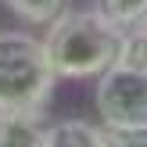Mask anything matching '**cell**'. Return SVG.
<instances>
[{"instance_id": "cell-3", "label": "cell", "mask_w": 147, "mask_h": 147, "mask_svg": "<svg viewBox=\"0 0 147 147\" xmlns=\"http://www.w3.org/2000/svg\"><path fill=\"white\" fill-rule=\"evenodd\" d=\"M93 111L104 129H147V72L129 61L97 76Z\"/></svg>"}, {"instance_id": "cell-2", "label": "cell", "mask_w": 147, "mask_h": 147, "mask_svg": "<svg viewBox=\"0 0 147 147\" xmlns=\"http://www.w3.org/2000/svg\"><path fill=\"white\" fill-rule=\"evenodd\" d=\"M57 76L43 40L32 32H0V111H47Z\"/></svg>"}, {"instance_id": "cell-5", "label": "cell", "mask_w": 147, "mask_h": 147, "mask_svg": "<svg viewBox=\"0 0 147 147\" xmlns=\"http://www.w3.org/2000/svg\"><path fill=\"white\" fill-rule=\"evenodd\" d=\"M43 147H111V144H108V129L100 126V122L57 119V122L47 126Z\"/></svg>"}, {"instance_id": "cell-4", "label": "cell", "mask_w": 147, "mask_h": 147, "mask_svg": "<svg viewBox=\"0 0 147 147\" xmlns=\"http://www.w3.org/2000/svg\"><path fill=\"white\" fill-rule=\"evenodd\" d=\"M47 111H0V147H43Z\"/></svg>"}, {"instance_id": "cell-8", "label": "cell", "mask_w": 147, "mask_h": 147, "mask_svg": "<svg viewBox=\"0 0 147 147\" xmlns=\"http://www.w3.org/2000/svg\"><path fill=\"white\" fill-rule=\"evenodd\" d=\"M122 61L136 65V68L147 72V25L133 29V32L126 36V50H122Z\"/></svg>"}, {"instance_id": "cell-6", "label": "cell", "mask_w": 147, "mask_h": 147, "mask_svg": "<svg viewBox=\"0 0 147 147\" xmlns=\"http://www.w3.org/2000/svg\"><path fill=\"white\" fill-rule=\"evenodd\" d=\"M93 11L108 22V25L122 29V32H133V29L147 25V0H93Z\"/></svg>"}, {"instance_id": "cell-1", "label": "cell", "mask_w": 147, "mask_h": 147, "mask_svg": "<svg viewBox=\"0 0 147 147\" xmlns=\"http://www.w3.org/2000/svg\"><path fill=\"white\" fill-rule=\"evenodd\" d=\"M43 50L57 79H97L100 72L122 61L126 32L108 25L93 7H68L47 25Z\"/></svg>"}, {"instance_id": "cell-7", "label": "cell", "mask_w": 147, "mask_h": 147, "mask_svg": "<svg viewBox=\"0 0 147 147\" xmlns=\"http://www.w3.org/2000/svg\"><path fill=\"white\" fill-rule=\"evenodd\" d=\"M4 4L25 25H50L57 14H65L72 7V0H4Z\"/></svg>"}]
</instances>
